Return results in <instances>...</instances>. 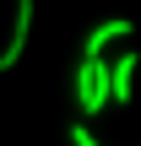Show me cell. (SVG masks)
<instances>
[{
    "mask_svg": "<svg viewBox=\"0 0 141 146\" xmlns=\"http://www.w3.org/2000/svg\"><path fill=\"white\" fill-rule=\"evenodd\" d=\"M130 33H136V22H130V16H109V22H98V27L87 33L82 54H87V60H98V54H103V49H109L114 38H130Z\"/></svg>",
    "mask_w": 141,
    "mask_h": 146,
    "instance_id": "3",
    "label": "cell"
},
{
    "mask_svg": "<svg viewBox=\"0 0 141 146\" xmlns=\"http://www.w3.org/2000/svg\"><path fill=\"white\" fill-rule=\"evenodd\" d=\"M76 103H82L87 119L109 108V65H103V54H98V60L82 54V65H76Z\"/></svg>",
    "mask_w": 141,
    "mask_h": 146,
    "instance_id": "1",
    "label": "cell"
},
{
    "mask_svg": "<svg viewBox=\"0 0 141 146\" xmlns=\"http://www.w3.org/2000/svg\"><path fill=\"white\" fill-rule=\"evenodd\" d=\"M136 49H125L114 65H109V103H130V87H136Z\"/></svg>",
    "mask_w": 141,
    "mask_h": 146,
    "instance_id": "4",
    "label": "cell"
},
{
    "mask_svg": "<svg viewBox=\"0 0 141 146\" xmlns=\"http://www.w3.org/2000/svg\"><path fill=\"white\" fill-rule=\"evenodd\" d=\"M71 146H103V141H98L87 125H71Z\"/></svg>",
    "mask_w": 141,
    "mask_h": 146,
    "instance_id": "5",
    "label": "cell"
},
{
    "mask_svg": "<svg viewBox=\"0 0 141 146\" xmlns=\"http://www.w3.org/2000/svg\"><path fill=\"white\" fill-rule=\"evenodd\" d=\"M27 38H33V0H16V11H11V38H5V49H0V70H11V65L22 60Z\"/></svg>",
    "mask_w": 141,
    "mask_h": 146,
    "instance_id": "2",
    "label": "cell"
}]
</instances>
